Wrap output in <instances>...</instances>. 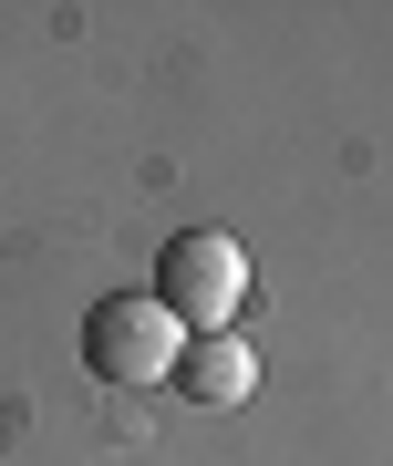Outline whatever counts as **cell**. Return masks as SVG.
<instances>
[{
  "mask_svg": "<svg viewBox=\"0 0 393 466\" xmlns=\"http://www.w3.org/2000/svg\"><path fill=\"white\" fill-rule=\"evenodd\" d=\"M186 363V321L156 290H104L83 311V373L94 383H176Z\"/></svg>",
  "mask_w": 393,
  "mask_h": 466,
  "instance_id": "cell-1",
  "label": "cell"
},
{
  "mask_svg": "<svg viewBox=\"0 0 393 466\" xmlns=\"http://www.w3.org/2000/svg\"><path fill=\"white\" fill-rule=\"evenodd\" d=\"M156 300L186 321V342L196 332H228L238 300H248V249H238L228 228H176L166 259H156Z\"/></svg>",
  "mask_w": 393,
  "mask_h": 466,
  "instance_id": "cell-2",
  "label": "cell"
},
{
  "mask_svg": "<svg viewBox=\"0 0 393 466\" xmlns=\"http://www.w3.org/2000/svg\"><path fill=\"white\" fill-rule=\"evenodd\" d=\"M176 394L186 404H248L259 394V352H248L238 332H196L186 363H176Z\"/></svg>",
  "mask_w": 393,
  "mask_h": 466,
  "instance_id": "cell-3",
  "label": "cell"
}]
</instances>
